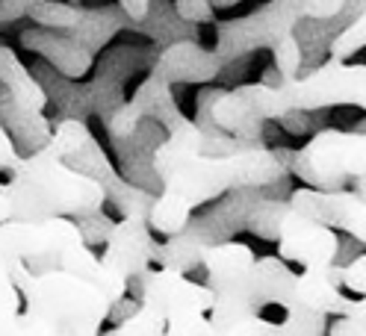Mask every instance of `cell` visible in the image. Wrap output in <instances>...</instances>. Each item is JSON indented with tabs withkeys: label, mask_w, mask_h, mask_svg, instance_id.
Here are the masks:
<instances>
[{
	"label": "cell",
	"mask_w": 366,
	"mask_h": 336,
	"mask_svg": "<svg viewBox=\"0 0 366 336\" xmlns=\"http://www.w3.org/2000/svg\"><path fill=\"white\" fill-rule=\"evenodd\" d=\"M4 192L12 218L18 221L95 215L107 200V189L98 177L62 163L48 145L18 163Z\"/></svg>",
	"instance_id": "obj_1"
},
{
	"label": "cell",
	"mask_w": 366,
	"mask_h": 336,
	"mask_svg": "<svg viewBox=\"0 0 366 336\" xmlns=\"http://www.w3.org/2000/svg\"><path fill=\"white\" fill-rule=\"evenodd\" d=\"M284 174V166L278 163V153L266 148H239L237 153L213 156L201 153L187 166H180L163 180V192L174 195L189 213L207 200L219 198L222 192L234 186H266Z\"/></svg>",
	"instance_id": "obj_2"
},
{
	"label": "cell",
	"mask_w": 366,
	"mask_h": 336,
	"mask_svg": "<svg viewBox=\"0 0 366 336\" xmlns=\"http://www.w3.org/2000/svg\"><path fill=\"white\" fill-rule=\"evenodd\" d=\"M21 310L51 325L56 336H101L112 316L109 301L86 280L59 268L33 275L21 292Z\"/></svg>",
	"instance_id": "obj_3"
},
{
	"label": "cell",
	"mask_w": 366,
	"mask_h": 336,
	"mask_svg": "<svg viewBox=\"0 0 366 336\" xmlns=\"http://www.w3.org/2000/svg\"><path fill=\"white\" fill-rule=\"evenodd\" d=\"M366 139L360 133L322 130L292 156V171L307 183L305 189L337 192L346 177H363Z\"/></svg>",
	"instance_id": "obj_4"
},
{
	"label": "cell",
	"mask_w": 366,
	"mask_h": 336,
	"mask_svg": "<svg viewBox=\"0 0 366 336\" xmlns=\"http://www.w3.org/2000/svg\"><path fill=\"white\" fill-rule=\"evenodd\" d=\"M83 228L74 218H44V221H18L9 218L0 224V257L24 263L30 275H41L56 268L59 257L83 245Z\"/></svg>",
	"instance_id": "obj_5"
},
{
	"label": "cell",
	"mask_w": 366,
	"mask_h": 336,
	"mask_svg": "<svg viewBox=\"0 0 366 336\" xmlns=\"http://www.w3.org/2000/svg\"><path fill=\"white\" fill-rule=\"evenodd\" d=\"M363 80H366L363 65L328 62L322 68H316L310 77L287 80L278 88H281L290 112H295V109L307 112V109H322V106H334V103L363 106Z\"/></svg>",
	"instance_id": "obj_6"
},
{
	"label": "cell",
	"mask_w": 366,
	"mask_h": 336,
	"mask_svg": "<svg viewBox=\"0 0 366 336\" xmlns=\"http://www.w3.org/2000/svg\"><path fill=\"white\" fill-rule=\"evenodd\" d=\"M139 280V307L154 310L166 322L180 316H207L213 307V289L187 278L183 272H174V268H148Z\"/></svg>",
	"instance_id": "obj_7"
},
{
	"label": "cell",
	"mask_w": 366,
	"mask_h": 336,
	"mask_svg": "<svg viewBox=\"0 0 366 336\" xmlns=\"http://www.w3.org/2000/svg\"><path fill=\"white\" fill-rule=\"evenodd\" d=\"M274 239H278V254L274 257L284 260L287 265L290 263L302 265L305 272L331 268L337 260V251H340L337 230L290 210L287 204L278 218V228H274Z\"/></svg>",
	"instance_id": "obj_8"
},
{
	"label": "cell",
	"mask_w": 366,
	"mask_h": 336,
	"mask_svg": "<svg viewBox=\"0 0 366 336\" xmlns=\"http://www.w3.org/2000/svg\"><path fill=\"white\" fill-rule=\"evenodd\" d=\"M151 257H154V239L145 210L124 213L122 221L109 224L107 245L101 254V263L109 272L122 275L130 283V278H142L151 268Z\"/></svg>",
	"instance_id": "obj_9"
},
{
	"label": "cell",
	"mask_w": 366,
	"mask_h": 336,
	"mask_svg": "<svg viewBox=\"0 0 366 336\" xmlns=\"http://www.w3.org/2000/svg\"><path fill=\"white\" fill-rule=\"evenodd\" d=\"M290 210L302 213L325 228L337 230H349L360 242L366 239V210H363V198L355 192H316V189H299L290 198Z\"/></svg>",
	"instance_id": "obj_10"
},
{
	"label": "cell",
	"mask_w": 366,
	"mask_h": 336,
	"mask_svg": "<svg viewBox=\"0 0 366 336\" xmlns=\"http://www.w3.org/2000/svg\"><path fill=\"white\" fill-rule=\"evenodd\" d=\"M295 304H302L319 316H352L363 319V301H349L340 292V268H313L295 275Z\"/></svg>",
	"instance_id": "obj_11"
},
{
	"label": "cell",
	"mask_w": 366,
	"mask_h": 336,
	"mask_svg": "<svg viewBox=\"0 0 366 336\" xmlns=\"http://www.w3.org/2000/svg\"><path fill=\"white\" fill-rule=\"evenodd\" d=\"M56 268H59V272H65V275H74V278L86 280L89 286H95L98 292L109 301L112 310H116V304L124 301V295H127V286H130V283H127L122 275L109 272V268L101 263V257L92 251L86 242H83V245H74V248H68V251L59 257Z\"/></svg>",
	"instance_id": "obj_12"
},
{
	"label": "cell",
	"mask_w": 366,
	"mask_h": 336,
	"mask_svg": "<svg viewBox=\"0 0 366 336\" xmlns=\"http://www.w3.org/2000/svg\"><path fill=\"white\" fill-rule=\"evenodd\" d=\"M204 130L198 121H189V118H177L174 130L169 133V139L159 145L151 156V168L157 171L159 180H166L172 171H177L180 166H187L189 160L204 153Z\"/></svg>",
	"instance_id": "obj_13"
},
{
	"label": "cell",
	"mask_w": 366,
	"mask_h": 336,
	"mask_svg": "<svg viewBox=\"0 0 366 336\" xmlns=\"http://www.w3.org/2000/svg\"><path fill=\"white\" fill-rule=\"evenodd\" d=\"M257 254L248 248L245 242H234V239H224V242H207L201 251V265L204 272L210 278V289L231 280V278H239L245 275L251 265H254Z\"/></svg>",
	"instance_id": "obj_14"
},
{
	"label": "cell",
	"mask_w": 366,
	"mask_h": 336,
	"mask_svg": "<svg viewBox=\"0 0 366 336\" xmlns=\"http://www.w3.org/2000/svg\"><path fill=\"white\" fill-rule=\"evenodd\" d=\"M219 71L216 56H210L207 51H201L198 44H174L166 51V56L159 59L154 77H159L163 83L172 80H207Z\"/></svg>",
	"instance_id": "obj_15"
},
{
	"label": "cell",
	"mask_w": 366,
	"mask_h": 336,
	"mask_svg": "<svg viewBox=\"0 0 366 336\" xmlns=\"http://www.w3.org/2000/svg\"><path fill=\"white\" fill-rule=\"evenodd\" d=\"M48 145L59 160L65 163L68 156H77L83 148H89L92 145V133H89V127L80 121V118H65L51 136H48Z\"/></svg>",
	"instance_id": "obj_16"
},
{
	"label": "cell",
	"mask_w": 366,
	"mask_h": 336,
	"mask_svg": "<svg viewBox=\"0 0 366 336\" xmlns=\"http://www.w3.org/2000/svg\"><path fill=\"white\" fill-rule=\"evenodd\" d=\"M328 319L319 316V312L292 304L284 310V319L278 322V336H325Z\"/></svg>",
	"instance_id": "obj_17"
},
{
	"label": "cell",
	"mask_w": 366,
	"mask_h": 336,
	"mask_svg": "<svg viewBox=\"0 0 366 336\" xmlns=\"http://www.w3.org/2000/svg\"><path fill=\"white\" fill-rule=\"evenodd\" d=\"M166 333V319L157 316L148 307H136L124 322H119L109 330V336H163Z\"/></svg>",
	"instance_id": "obj_18"
},
{
	"label": "cell",
	"mask_w": 366,
	"mask_h": 336,
	"mask_svg": "<svg viewBox=\"0 0 366 336\" xmlns=\"http://www.w3.org/2000/svg\"><path fill=\"white\" fill-rule=\"evenodd\" d=\"M363 30H366V21H363V18H357L355 24H349L346 30H342V33L331 41V62L346 65V59H352V56L363 48Z\"/></svg>",
	"instance_id": "obj_19"
},
{
	"label": "cell",
	"mask_w": 366,
	"mask_h": 336,
	"mask_svg": "<svg viewBox=\"0 0 366 336\" xmlns=\"http://www.w3.org/2000/svg\"><path fill=\"white\" fill-rule=\"evenodd\" d=\"M163 336H210V322L207 316H180L166 322Z\"/></svg>",
	"instance_id": "obj_20"
},
{
	"label": "cell",
	"mask_w": 366,
	"mask_h": 336,
	"mask_svg": "<svg viewBox=\"0 0 366 336\" xmlns=\"http://www.w3.org/2000/svg\"><path fill=\"white\" fill-rule=\"evenodd\" d=\"M210 336H278V322H272L266 316H257V319H248L231 330H224V333H213Z\"/></svg>",
	"instance_id": "obj_21"
},
{
	"label": "cell",
	"mask_w": 366,
	"mask_h": 336,
	"mask_svg": "<svg viewBox=\"0 0 366 336\" xmlns=\"http://www.w3.org/2000/svg\"><path fill=\"white\" fill-rule=\"evenodd\" d=\"M363 268H366V257H363V254H357L349 265H342V268H340V286H346V289H352V292L363 295V289H366Z\"/></svg>",
	"instance_id": "obj_22"
},
{
	"label": "cell",
	"mask_w": 366,
	"mask_h": 336,
	"mask_svg": "<svg viewBox=\"0 0 366 336\" xmlns=\"http://www.w3.org/2000/svg\"><path fill=\"white\" fill-rule=\"evenodd\" d=\"M12 336H56L51 325H44L41 319L30 316V312L21 310L18 319H15V327H12Z\"/></svg>",
	"instance_id": "obj_23"
},
{
	"label": "cell",
	"mask_w": 366,
	"mask_h": 336,
	"mask_svg": "<svg viewBox=\"0 0 366 336\" xmlns=\"http://www.w3.org/2000/svg\"><path fill=\"white\" fill-rule=\"evenodd\" d=\"M18 163H21V153H18L15 142H12V133L0 124V171L12 174L18 168Z\"/></svg>",
	"instance_id": "obj_24"
},
{
	"label": "cell",
	"mask_w": 366,
	"mask_h": 336,
	"mask_svg": "<svg viewBox=\"0 0 366 336\" xmlns=\"http://www.w3.org/2000/svg\"><path fill=\"white\" fill-rule=\"evenodd\" d=\"M328 336H366V330H363V319L331 316V319H328Z\"/></svg>",
	"instance_id": "obj_25"
},
{
	"label": "cell",
	"mask_w": 366,
	"mask_h": 336,
	"mask_svg": "<svg viewBox=\"0 0 366 336\" xmlns=\"http://www.w3.org/2000/svg\"><path fill=\"white\" fill-rule=\"evenodd\" d=\"M18 312H21V298H0V336H12Z\"/></svg>",
	"instance_id": "obj_26"
},
{
	"label": "cell",
	"mask_w": 366,
	"mask_h": 336,
	"mask_svg": "<svg viewBox=\"0 0 366 336\" xmlns=\"http://www.w3.org/2000/svg\"><path fill=\"white\" fill-rule=\"evenodd\" d=\"M342 9V4H319V0H313V4H302V6H295V12L299 15H313V18H334L337 12Z\"/></svg>",
	"instance_id": "obj_27"
},
{
	"label": "cell",
	"mask_w": 366,
	"mask_h": 336,
	"mask_svg": "<svg viewBox=\"0 0 366 336\" xmlns=\"http://www.w3.org/2000/svg\"><path fill=\"white\" fill-rule=\"evenodd\" d=\"M177 12L187 21H207L213 12V4H177Z\"/></svg>",
	"instance_id": "obj_28"
},
{
	"label": "cell",
	"mask_w": 366,
	"mask_h": 336,
	"mask_svg": "<svg viewBox=\"0 0 366 336\" xmlns=\"http://www.w3.org/2000/svg\"><path fill=\"white\" fill-rule=\"evenodd\" d=\"M0 298H21L18 289L12 286V275H9V260L0 257Z\"/></svg>",
	"instance_id": "obj_29"
},
{
	"label": "cell",
	"mask_w": 366,
	"mask_h": 336,
	"mask_svg": "<svg viewBox=\"0 0 366 336\" xmlns=\"http://www.w3.org/2000/svg\"><path fill=\"white\" fill-rule=\"evenodd\" d=\"M122 9H124V12H130V18H136V21L148 15V4H133V0H124Z\"/></svg>",
	"instance_id": "obj_30"
},
{
	"label": "cell",
	"mask_w": 366,
	"mask_h": 336,
	"mask_svg": "<svg viewBox=\"0 0 366 336\" xmlns=\"http://www.w3.org/2000/svg\"><path fill=\"white\" fill-rule=\"evenodd\" d=\"M9 218H12V207H9V200H6L4 186H0V224H6Z\"/></svg>",
	"instance_id": "obj_31"
}]
</instances>
